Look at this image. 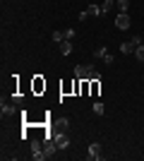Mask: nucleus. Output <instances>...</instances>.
Wrapping results in <instances>:
<instances>
[{
  "label": "nucleus",
  "instance_id": "obj_1",
  "mask_svg": "<svg viewBox=\"0 0 144 161\" xmlns=\"http://www.w3.org/2000/svg\"><path fill=\"white\" fill-rule=\"evenodd\" d=\"M75 75L77 80H101V75H99V70H96L94 65H77L75 67Z\"/></svg>",
  "mask_w": 144,
  "mask_h": 161
},
{
  "label": "nucleus",
  "instance_id": "obj_17",
  "mask_svg": "<svg viewBox=\"0 0 144 161\" xmlns=\"http://www.w3.org/2000/svg\"><path fill=\"white\" fill-rule=\"evenodd\" d=\"M103 111H106V106H103L101 101H96V103H94V113H99V115H103Z\"/></svg>",
  "mask_w": 144,
  "mask_h": 161
},
{
  "label": "nucleus",
  "instance_id": "obj_5",
  "mask_svg": "<svg viewBox=\"0 0 144 161\" xmlns=\"http://www.w3.org/2000/svg\"><path fill=\"white\" fill-rule=\"evenodd\" d=\"M87 156H89L91 161H99V159H101V144H99V142H91V144H89V154H87Z\"/></svg>",
  "mask_w": 144,
  "mask_h": 161
},
{
  "label": "nucleus",
  "instance_id": "obj_18",
  "mask_svg": "<svg viewBox=\"0 0 144 161\" xmlns=\"http://www.w3.org/2000/svg\"><path fill=\"white\" fill-rule=\"evenodd\" d=\"M91 94H99V80H91Z\"/></svg>",
  "mask_w": 144,
  "mask_h": 161
},
{
  "label": "nucleus",
  "instance_id": "obj_2",
  "mask_svg": "<svg viewBox=\"0 0 144 161\" xmlns=\"http://www.w3.org/2000/svg\"><path fill=\"white\" fill-rule=\"evenodd\" d=\"M130 24H132V19H130V14H127V12H120L115 17V27L118 29H123V31H125V29H130Z\"/></svg>",
  "mask_w": 144,
  "mask_h": 161
},
{
  "label": "nucleus",
  "instance_id": "obj_4",
  "mask_svg": "<svg viewBox=\"0 0 144 161\" xmlns=\"http://www.w3.org/2000/svg\"><path fill=\"white\" fill-rule=\"evenodd\" d=\"M31 156H34L36 161L46 159V154H43V144H41L39 140H34V142H31Z\"/></svg>",
  "mask_w": 144,
  "mask_h": 161
},
{
  "label": "nucleus",
  "instance_id": "obj_19",
  "mask_svg": "<svg viewBox=\"0 0 144 161\" xmlns=\"http://www.w3.org/2000/svg\"><path fill=\"white\" fill-rule=\"evenodd\" d=\"M65 39H75V29H65Z\"/></svg>",
  "mask_w": 144,
  "mask_h": 161
},
{
  "label": "nucleus",
  "instance_id": "obj_9",
  "mask_svg": "<svg viewBox=\"0 0 144 161\" xmlns=\"http://www.w3.org/2000/svg\"><path fill=\"white\" fill-rule=\"evenodd\" d=\"M14 106H17V103H14ZM14 106L12 103H5V99H3V115H14V111H17Z\"/></svg>",
  "mask_w": 144,
  "mask_h": 161
},
{
  "label": "nucleus",
  "instance_id": "obj_7",
  "mask_svg": "<svg viewBox=\"0 0 144 161\" xmlns=\"http://www.w3.org/2000/svg\"><path fill=\"white\" fill-rule=\"evenodd\" d=\"M55 152H58V144H55V140H53V142H51V140L43 142V154H46V159H51Z\"/></svg>",
  "mask_w": 144,
  "mask_h": 161
},
{
  "label": "nucleus",
  "instance_id": "obj_8",
  "mask_svg": "<svg viewBox=\"0 0 144 161\" xmlns=\"http://www.w3.org/2000/svg\"><path fill=\"white\" fill-rule=\"evenodd\" d=\"M60 53L62 55H70V53H72V41H67V39L62 41V43H60Z\"/></svg>",
  "mask_w": 144,
  "mask_h": 161
},
{
  "label": "nucleus",
  "instance_id": "obj_15",
  "mask_svg": "<svg viewBox=\"0 0 144 161\" xmlns=\"http://www.w3.org/2000/svg\"><path fill=\"white\" fill-rule=\"evenodd\" d=\"M118 7H120V12H127L130 10V0H118Z\"/></svg>",
  "mask_w": 144,
  "mask_h": 161
},
{
  "label": "nucleus",
  "instance_id": "obj_3",
  "mask_svg": "<svg viewBox=\"0 0 144 161\" xmlns=\"http://www.w3.org/2000/svg\"><path fill=\"white\" fill-rule=\"evenodd\" d=\"M139 43H142V39H139V36H135L132 41H125L123 46H120V53H135V48H137Z\"/></svg>",
  "mask_w": 144,
  "mask_h": 161
},
{
  "label": "nucleus",
  "instance_id": "obj_12",
  "mask_svg": "<svg viewBox=\"0 0 144 161\" xmlns=\"http://www.w3.org/2000/svg\"><path fill=\"white\" fill-rule=\"evenodd\" d=\"M113 5H115L113 0H106V3L101 5V12H103V14H106V12H110V10H113Z\"/></svg>",
  "mask_w": 144,
  "mask_h": 161
},
{
  "label": "nucleus",
  "instance_id": "obj_10",
  "mask_svg": "<svg viewBox=\"0 0 144 161\" xmlns=\"http://www.w3.org/2000/svg\"><path fill=\"white\" fill-rule=\"evenodd\" d=\"M87 12H89V17H101V7H99V5H89V7H87Z\"/></svg>",
  "mask_w": 144,
  "mask_h": 161
},
{
  "label": "nucleus",
  "instance_id": "obj_6",
  "mask_svg": "<svg viewBox=\"0 0 144 161\" xmlns=\"http://www.w3.org/2000/svg\"><path fill=\"white\" fill-rule=\"evenodd\" d=\"M55 144H58V149H67L70 147V137L65 135V130L55 135Z\"/></svg>",
  "mask_w": 144,
  "mask_h": 161
},
{
  "label": "nucleus",
  "instance_id": "obj_20",
  "mask_svg": "<svg viewBox=\"0 0 144 161\" xmlns=\"http://www.w3.org/2000/svg\"><path fill=\"white\" fill-rule=\"evenodd\" d=\"M12 101L17 103V106H22V96H19V94H14V96H12Z\"/></svg>",
  "mask_w": 144,
  "mask_h": 161
},
{
  "label": "nucleus",
  "instance_id": "obj_14",
  "mask_svg": "<svg viewBox=\"0 0 144 161\" xmlns=\"http://www.w3.org/2000/svg\"><path fill=\"white\" fill-rule=\"evenodd\" d=\"M41 89H46V82L36 77V80H34V92H41Z\"/></svg>",
  "mask_w": 144,
  "mask_h": 161
},
{
  "label": "nucleus",
  "instance_id": "obj_11",
  "mask_svg": "<svg viewBox=\"0 0 144 161\" xmlns=\"http://www.w3.org/2000/svg\"><path fill=\"white\" fill-rule=\"evenodd\" d=\"M135 58H137L139 63H144V43H139V46L135 48Z\"/></svg>",
  "mask_w": 144,
  "mask_h": 161
},
{
  "label": "nucleus",
  "instance_id": "obj_16",
  "mask_svg": "<svg viewBox=\"0 0 144 161\" xmlns=\"http://www.w3.org/2000/svg\"><path fill=\"white\" fill-rule=\"evenodd\" d=\"M106 55H108V51H106V48H96V51H94V58H106Z\"/></svg>",
  "mask_w": 144,
  "mask_h": 161
},
{
  "label": "nucleus",
  "instance_id": "obj_13",
  "mask_svg": "<svg viewBox=\"0 0 144 161\" xmlns=\"http://www.w3.org/2000/svg\"><path fill=\"white\" fill-rule=\"evenodd\" d=\"M51 39H53L55 43H62V41H65V34H62V31H53V36H51Z\"/></svg>",
  "mask_w": 144,
  "mask_h": 161
}]
</instances>
